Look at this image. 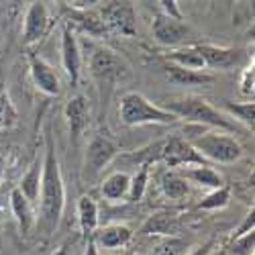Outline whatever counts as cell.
Returning <instances> with one entry per match:
<instances>
[{"instance_id":"cell-1","label":"cell","mask_w":255,"mask_h":255,"mask_svg":"<svg viewBox=\"0 0 255 255\" xmlns=\"http://www.w3.org/2000/svg\"><path fill=\"white\" fill-rule=\"evenodd\" d=\"M45 159L41 163V204H39V221L37 227L51 235L57 229L61 215H63V204H66V192H63V180L59 172V161L55 155V145L53 137L45 135Z\"/></svg>"},{"instance_id":"cell-2","label":"cell","mask_w":255,"mask_h":255,"mask_svg":"<svg viewBox=\"0 0 255 255\" xmlns=\"http://www.w3.org/2000/svg\"><path fill=\"white\" fill-rule=\"evenodd\" d=\"M163 109L169 111L172 115H176L178 119L190 121L192 125L215 127V129H221L225 133L235 131V123H231L227 115H223L219 109H215L210 102H206L200 96H186V98L167 100V104Z\"/></svg>"},{"instance_id":"cell-3","label":"cell","mask_w":255,"mask_h":255,"mask_svg":"<svg viewBox=\"0 0 255 255\" xmlns=\"http://www.w3.org/2000/svg\"><path fill=\"white\" fill-rule=\"evenodd\" d=\"M119 117L127 127L139 125H172L178 121L176 115L165 111L163 106H155L139 92H127L121 98Z\"/></svg>"},{"instance_id":"cell-4","label":"cell","mask_w":255,"mask_h":255,"mask_svg":"<svg viewBox=\"0 0 255 255\" xmlns=\"http://www.w3.org/2000/svg\"><path fill=\"white\" fill-rule=\"evenodd\" d=\"M192 149L206 161L212 159L217 163H235L243 155V147L235 137H229L227 133H210L204 131L192 139H188Z\"/></svg>"},{"instance_id":"cell-5","label":"cell","mask_w":255,"mask_h":255,"mask_svg":"<svg viewBox=\"0 0 255 255\" xmlns=\"http://www.w3.org/2000/svg\"><path fill=\"white\" fill-rule=\"evenodd\" d=\"M159 161H163L167 167H182V165H206V161L192 149L184 137L174 135L167 141H163Z\"/></svg>"},{"instance_id":"cell-6","label":"cell","mask_w":255,"mask_h":255,"mask_svg":"<svg viewBox=\"0 0 255 255\" xmlns=\"http://www.w3.org/2000/svg\"><path fill=\"white\" fill-rule=\"evenodd\" d=\"M90 72L100 82H115V80L127 76L129 68H127V63L115 51L106 49V47H98V49H94V53L90 57Z\"/></svg>"},{"instance_id":"cell-7","label":"cell","mask_w":255,"mask_h":255,"mask_svg":"<svg viewBox=\"0 0 255 255\" xmlns=\"http://www.w3.org/2000/svg\"><path fill=\"white\" fill-rule=\"evenodd\" d=\"M102 23L106 31H115L125 37H133L137 33L135 8L131 2H111L102 10Z\"/></svg>"},{"instance_id":"cell-8","label":"cell","mask_w":255,"mask_h":255,"mask_svg":"<svg viewBox=\"0 0 255 255\" xmlns=\"http://www.w3.org/2000/svg\"><path fill=\"white\" fill-rule=\"evenodd\" d=\"M202 59H204V66L212 68V70H231L239 66V63L245 61V51L243 49H235V47H219V45H196Z\"/></svg>"},{"instance_id":"cell-9","label":"cell","mask_w":255,"mask_h":255,"mask_svg":"<svg viewBox=\"0 0 255 255\" xmlns=\"http://www.w3.org/2000/svg\"><path fill=\"white\" fill-rule=\"evenodd\" d=\"M151 31H153V37L159 45H165V47H176L180 45L182 41L188 37L190 33V27L184 23V20H176V18H169L165 14H157L153 18V25H151Z\"/></svg>"},{"instance_id":"cell-10","label":"cell","mask_w":255,"mask_h":255,"mask_svg":"<svg viewBox=\"0 0 255 255\" xmlns=\"http://www.w3.org/2000/svg\"><path fill=\"white\" fill-rule=\"evenodd\" d=\"M119 145L109 139V137H94L88 143V149H86V169L90 174H98L104 165H109L117 155H119Z\"/></svg>"},{"instance_id":"cell-11","label":"cell","mask_w":255,"mask_h":255,"mask_svg":"<svg viewBox=\"0 0 255 255\" xmlns=\"http://www.w3.org/2000/svg\"><path fill=\"white\" fill-rule=\"evenodd\" d=\"M61 63H63V70H66L70 84L76 86L80 80V72H82V53H80L76 35L72 33L68 25L61 31Z\"/></svg>"},{"instance_id":"cell-12","label":"cell","mask_w":255,"mask_h":255,"mask_svg":"<svg viewBox=\"0 0 255 255\" xmlns=\"http://www.w3.org/2000/svg\"><path fill=\"white\" fill-rule=\"evenodd\" d=\"M29 70H31V78L35 82V86L41 92H45L47 96L59 94V78L45 59H41L37 53H29Z\"/></svg>"},{"instance_id":"cell-13","label":"cell","mask_w":255,"mask_h":255,"mask_svg":"<svg viewBox=\"0 0 255 255\" xmlns=\"http://www.w3.org/2000/svg\"><path fill=\"white\" fill-rule=\"evenodd\" d=\"M49 14L43 2H31L25 16V31H23V45H33L47 33Z\"/></svg>"},{"instance_id":"cell-14","label":"cell","mask_w":255,"mask_h":255,"mask_svg":"<svg viewBox=\"0 0 255 255\" xmlns=\"http://www.w3.org/2000/svg\"><path fill=\"white\" fill-rule=\"evenodd\" d=\"M133 239V231L125 225H109V227H102L100 231H96L94 235L90 237V241L96 247L102 249H119L125 247Z\"/></svg>"},{"instance_id":"cell-15","label":"cell","mask_w":255,"mask_h":255,"mask_svg":"<svg viewBox=\"0 0 255 255\" xmlns=\"http://www.w3.org/2000/svg\"><path fill=\"white\" fill-rule=\"evenodd\" d=\"M63 113H66V119L70 123L72 135L80 137L82 131L86 129V125H88V100L84 96H74L72 100H68Z\"/></svg>"},{"instance_id":"cell-16","label":"cell","mask_w":255,"mask_h":255,"mask_svg":"<svg viewBox=\"0 0 255 255\" xmlns=\"http://www.w3.org/2000/svg\"><path fill=\"white\" fill-rule=\"evenodd\" d=\"M129 184L131 176L125 172H115L102 182V198L109 202H127V194H129Z\"/></svg>"},{"instance_id":"cell-17","label":"cell","mask_w":255,"mask_h":255,"mask_svg":"<svg viewBox=\"0 0 255 255\" xmlns=\"http://www.w3.org/2000/svg\"><path fill=\"white\" fill-rule=\"evenodd\" d=\"M165 61L172 63V66H178V68H184V70H190V72H200L204 70V59L198 51L196 45H188V47H180V49H174L165 53Z\"/></svg>"},{"instance_id":"cell-18","label":"cell","mask_w":255,"mask_h":255,"mask_svg":"<svg viewBox=\"0 0 255 255\" xmlns=\"http://www.w3.org/2000/svg\"><path fill=\"white\" fill-rule=\"evenodd\" d=\"M78 223L84 233V237H92L98 229V206L92 200V196L84 194L78 198Z\"/></svg>"},{"instance_id":"cell-19","label":"cell","mask_w":255,"mask_h":255,"mask_svg":"<svg viewBox=\"0 0 255 255\" xmlns=\"http://www.w3.org/2000/svg\"><path fill=\"white\" fill-rule=\"evenodd\" d=\"M180 229V221L176 215H169V212H157V215L149 217L147 223L141 229V235H167L174 237Z\"/></svg>"},{"instance_id":"cell-20","label":"cell","mask_w":255,"mask_h":255,"mask_svg":"<svg viewBox=\"0 0 255 255\" xmlns=\"http://www.w3.org/2000/svg\"><path fill=\"white\" fill-rule=\"evenodd\" d=\"M163 72H165L167 80L172 84H176V86H202V84H210L212 82V76H208V74L190 72V70L172 66V63H167V61L163 66Z\"/></svg>"},{"instance_id":"cell-21","label":"cell","mask_w":255,"mask_h":255,"mask_svg":"<svg viewBox=\"0 0 255 255\" xmlns=\"http://www.w3.org/2000/svg\"><path fill=\"white\" fill-rule=\"evenodd\" d=\"M180 176H182L186 182L190 180V182H194V184H198V186H202V188H210V190H219V188L225 186V184H223V178H221L212 167H208V165L184 167Z\"/></svg>"},{"instance_id":"cell-22","label":"cell","mask_w":255,"mask_h":255,"mask_svg":"<svg viewBox=\"0 0 255 255\" xmlns=\"http://www.w3.org/2000/svg\"><path fill=\"white\" fill-rule=\"evenodd\" d=\"M10 208H12V215L18 223V229L20 233H29L33 223H35V217H33V208H31V202L20 194V190L14 188L10 192Z\"/></svg>"},{"instance_id":"cell-23","label":"cell","mask_w":255,"mask_h":255,"mask_svg":"<svg viewBox=\"0 0 255 255\" xmlns=\"http://www.w3.org/2000/svg\"><path fill=\"white\" fill-rule=\"evenodd\" d=\"M161 190H163V194L169 200H182V198L188 196L190 186H188V182L180 174L167 172V174L161 176Z\"/></svg>"},{"instance_id":"cell-24","label":"cell","mask_w":255,"mask_h":255,"mask_svg":"<svg viewBox=\"0 0 255 255\" xmlns=\"http://www.w3.org/2000/svg\"><path fill=\"white\" fill-rule=\"evenodd\" d=\"M223 109L229 113V117H235L239 123H243L245 127H251L253 129V117H255V102L249 100V102H231V100H221Z\"/></svg>"},{"instance_id":"cell-25","label":"cell","mask_w":255,"mask_h":255,"mask_svg":"<svg viewBox=\"0 0 255 255\" xmlns=\"http://www.w3.org/2000/svg\"><path fill=\"white\" fill-rule=\"evenodd\" d=\"M39 186H41V165H39V161H35L29 172L23 176V180H20L18 190H20V194L33 204L39 198Z\"/></svg>"},{"instance_id":"cell-26","label":"cell","mask_w":255,"mask_h":255,"mask_svg":"<svg viewBox=\"0 0 255 255\" xmlns=\"http://www.w3.org/2000/svg\"><path fill=\"white\" fill-rule=\"evenodd\" d=\"M18 121V113L10 100V94L4 84H0V129H10Z\"/></svg>"},{"instance_id":"cell-27","label":"cell","mask_w":255,"mask_h":255,"mask_svg":"<svg viewBox=\"0 0 255 255\" xmlns=\"http://www.w3.org/2000/svg\"><path fill=\"white\" fill-rule=\"evenodd\" d=\"M147 180H149V165H141L139 172L131 178L129 184V194H127V202H139L145 194Z\"/></svg>"},{"instance_id":"cell-28","label":"cell","mask_w":255,"mask_h":255,"mask_svg":"<svg viewBox=\"0 0 255 255\" xmlns=\"http://www.w3.org/2000/svg\"><path fill=\"white\" fill-rule=\"evenodd\" d=\"M72 18H74V23H78L84 31H88L90 35H104L106 33V27H104V23L98 18V16H94L92 12H88V10H80V12H72Z\"/></svg>"},{"instance_id":"cell-29","label":"cell","mask_w":255,"mask_h":255,"mask_svg":"<svg viewBox=\"0 0 255 255\" xmlns=\"http://www.w3.org/2000/svg\"><path fill=\"white\" fill-rule=\"evenodd\" d=\"M231 200V192L229 188L223 186L219 190H212V192L198 204V210H219V208H225Z\"/></svg>"},{"instance_id":"cell-30","label":"cell","mask_w":255,"mask_h":255,"mask_svg":"<svg viewBox=\"0 0 255 255\" xmlns=\"http://www.w3.org/2000/svg\"><path fill=\"white\" fill-rule=\"evenodd\" d=\"M253 247H255V231L247 233V235L235 237L233 243L229 245L227 255H253Z\"/></svg>"},{"instance_id":"cell-31","label":"cell","mask_w":255,"mask_h":255,"mask_svg":"<svg viewBox=\"0 0 255 255\" xmlns=\"http://www.w3.org/2000/svg\"><path fill=\"white\" fill-rule=\"evenodd\" d=\"M188 249V243L178 237H167L161 245H157L153 255H184Z\"/></svg>"},{"instance_id":"cell-32","label":"cell","mask_w":255,"mask_h":255,"mask_svg":"<svg viewBox=\"0 0 255 255\" xmlns=\"http://www.w3.org/2000/svg\"><path fill=\"white\" fill-rule=\"evenodd\" d=\"M255 70L253 66L251 68H245L243 74H241V82H239V92L247 98H253V90H255Z\"/></svg>"},{"instance_id":"cell-33","label":"cell","mask_w":255,"mask_h":255,"mask_svg":"<svg viewBox=\"0 0 255 255\" xmlns=\"http://www.w3.org/2000/svg\"><path fill=\"white\" fill-rule=\"evenodd\" d=\"M161 8H163V12L161 14H165V16H169V18H176V20H184V16H182V12H180V8H178V2H174V0H161Z\"/></svg>"},{"instance_id":"cell-34","label":"cell","mask_w":255,"mask_h":255,"mask_svg":"<svg viewBox=\"0 0 255 255\" xmlns=\"http://www.w3.org/2000/svg\"><path fill=\"white\" fill-rule=\"evenodd\" d=\"M251 231H255V210L251 208V212L245 217V221H243V225L235 231V235H233V239L235 237H241V235H247V233H251Z\"/></svg>"},{"instance_id":"cell-35","label":"cell","mask_w":255,"mask_h":255,"mask_svg":"<svg viewBox=\"0 0 255 255\" xmlns=\"http://www.w3.org/2000/svg\"><path fill=\"white\" fill-rule=\"evenodd\" d=\"M210 247H212V241H208L206 245H202V247L194 249L192 253H188V255H210Z\"/></svg>"},{"instance_id":"cell-36","label":"cell","mask_w":255,"mask_h":255,"mask_svg":"<svg viewBox=\"0 0 255 255\" xmlns=\"http://www.w3.org/2000/svg\"><path fill=\"white\" fill-rule=\"evenodd\" d=\"M84 255H98V247L88 239V245H86V253H84Z\"/></svg>"},{"instance_id":"cell-37","label":"cell","mask_w":255,"mask_h":255,"mask_svg":"<svg viewBox=\"0 0 255 255\" xmlns=\"http://www.w3.org/2000/svg\"><path fill=\"white\" fill-rule=\"evenodd\" d=\"M53 255H70V247H68V245H61Z\"/></svg>"},{"instance_id":"cell-38","label":"cell","mask_w":255,"mask_h":255,"mask_svg":"<svg viewBox=\"0 0 255 255\" xmlns=\"http://www.w3.org/2000/svg\"><path fill=\"white\" fill-rule=\"evenodd\" d=\"M4 167H6L4 157H0V180H2V176H4Z\"/></svg>"},{"instance_id":"cell-39","label":"cell","mask_w":255,"mask_h":255,"mask_svg":"<svg viewBox=\"0 0 255 255\" xmlns=\"http://www.w3.org/2000/svg\"><path fill=\"white\" fill-rule=\"evenodd\" d=\"M210 255H227V251H225V249H221V251H215V253H210Z\"/></svg>"}]
</instances>
